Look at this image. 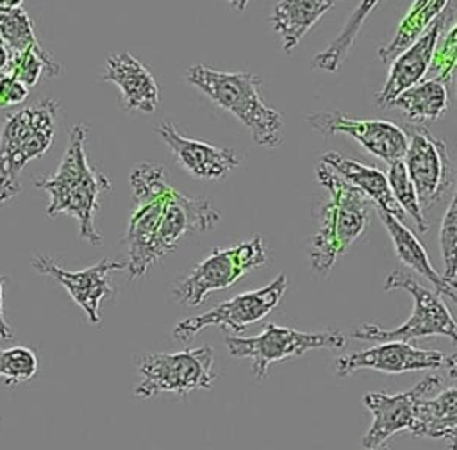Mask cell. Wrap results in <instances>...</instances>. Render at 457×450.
I'll return each instance as SVG.
<instances>
[{"label":"cell","mask_w":457,"mask_h":450,"mask_svg":"<svg viewBox=\"0 0 457 450\" xmlns=\"http://www.w3.org/2000/svg\"><path fill=\"white\" fill-rule=\"evenodd\" d=\"M378 2L380 0H361L359 2V5L353 9L350 18L346 20L343 29L339 30V34L334 38V41L325 50L318 52L312 57V61H311L312 70L327 71V73H336L339 70V66L346 59L348 52L352 50L364 21L371 14V11L378 5Z\"/></svg>","instance_id":"25"},{"label":"cell","mask_w":457,"mask_h":450,"mask_svg":"<svg viewBox=\"0 0 457 450\" xmlns=\"http://www.w3.org/2000/svg\"><path fill=\"white\" fill-rule=\"evenodd\" d=\"M439 246H441V257L445 264V271L441 277L445 282L455 288L457 279V195L450 198V204L446 207V212L441 220L439 229Z\"/></svg>","instance_id":"30"},{"label":"cell","mask_w":457,"mask_h":450,"mask_svg":"<svg viewBox=\"0 0 457 450\" xmlns=\"http://www.w3.org/2000/svg\"><path fill=\"white\" fill-rule=\"evenodd\" d=\"M346 336L341 330L328 329L320 332H302L291 327L268 323L264 330L250 338H227L225 346L228 355L248 359L252 375L257 380L266 379L273 362L300 357L316 348H343Z\"/></svg>","instance_id":"9"},{"label":"cell","mask_w":457,"mask_h":450,"mask_svg":"<svg viewBox=\"0 0 457 450\" xmlns=\"http://www.w3.org/2000/svg\"><path fill=\"white\" fill-rule=\"evenodd\" d=\"M87 125L77 123L70 129L66 152L55 170L48 177L34 179V186L46 191L50 204L48 216L68 214L79 223L80 239L91 245H102V234L96 230L95 220L100 211V196L111 189V179L87 161Z\"/></svg>","instance_id":"1"},{"label":"cell","mask_w":457,"mask_h":450,"mask_svg":"<svg viewBox=\"0 0 457 450\" xmlns=\"http://www.w3.org/2000/svg\"><path fill=\"white\" fill-rule=\"evenodd\" d=\"M130 186L136 207L129 218L123 238L129 254L125 270L132 279H139L162 259L157 248V234L162 207L171 186L164 177V168L154 162L136 164L130 171Z\"/></svg>","instance_id":"5"},{"label":"cell","mask_w":457,"mask_h":450,"mask_svg":"<svg viewBox=\"0 0 457 450\" xmlns=\"http://www.w3.org/2000/svg\"><path fill=\"white\" fill-rule=\"evenodd\" d=\"M371 450H389V448H387V446H384V445H382V446H377V448H371Z\"/></svg>","instance_id":"37"},{"label":"cell","mask_w":457,"mask_h":450,"mask_svg":"<svg viewBox=\"0 0 457 450\" xmlns=\"http://www.w3.org/2000/svg\"><path fill=\"white\" fill-rule=\"evenodd\" d=\"M336 373L339 377L352 375L359 370H375L384 373H405L420 370L446 368L450 377H455L457 359L455 355H445L439 350L418 348L407 341H382L368 350L341 355L334 361Z\"/></svg>","instance_id":"11"},{"label":"cell","mask_w":457,"mask_h":450,"mask_svg":"<svg viewBox=\"0 0 457 450\" xmlns=\"http://www.w3.org/2000/svg\"><path fill=\"white\" fill-rule=\"evenodd\" d=\"M102 80L120 89V102L127 111L154 112L159 105V84L148 68L132 54H111L105 61Z\"/></svg>","instance_id":"18"},{"label":"cell","mask_w":457,"mask_h":450,"mask_svg":"<svg viewBox=\"0 0 457 450\" xmlns=\"http://www.w3.org/2000/svg\"><path fill=\"white\" fill-rule=\"evenodd\" d=\"M409 432L416 438L443 439L448 450H455L457 389L450 386L434 398L421 396L414 405V420Z\"/></svg>","instance_id":"21"},{"label":"cell","mask_w":457,"mask_h":450,"mask_svg":"<svg viewBox=\"0 0 457 450\" xmlns=\"http://www.w3.org/2000/svg\"><path fill=\"white\" fill-rule=\"evenodd\" d=\"M21 4H23V0H0V12L21 7Z\"/></svg>","instance_id":"35"},{"label":"cell","mask_w":457,"mask_h":450,"mask_svg":"<svg viewBox=\"0 0 457 450\" xmlns=\"http://www.w3.org/2000/svg\"><path fill=\"white\" fill-rule=\"evenodd\" d=\"M320 162H323L325 166L334 170L337 175H341L345 180H348L352 186H355L368 200L375 204V207H380L389 214H393L395 218L403 220L405 214L391 195L386 173H382L373 166L343 157L339 152H334V150L325 152Z\"/></svg>","instance_id":"19"},{"label":"cell","mask_w":457,"mask_h":450,"mask_svg":"<svg viewBox=\"0 0 457 450\" xmlns=\"http://www.w3.org/2000/svg\"><path fill=\"white\" fill-rule=\"evenodd\" d=\"M402 162L414 186L418 204L425 212L439 202L450 186L452 161L446 154V143L432 136L425 127H416L407 136Z\"/></svg>","instance_id":"12"},{"label":"cell","mask_w":457,"mask_h":450,"mask_svg":"<svg viewBox=\"0 0 457 450\" xmlns=\"http://www.w3.org/2000/svg\"><path fill=\"white\" fill-rule=\"evenodd\" d=\"M237 12H243L245 9H246V5H248V2L250 0H227Z\"/></svg>","instance_id":"36"},{"label":"cell","mask_w":457,"mask_h":450,"mask_svg":"<svg viewBox=\"0 0 457 450\" xmlns=\"http://www.w3.org/2000/svg\"><path fill=\"white\" fill-rule=\"evenodd\" d=\"M453 21V9H445L407 48H403L389 64V75L384 88L377 93V104L380 107H389L395 96L411 86L418 84L428 71L432 52L437 38L443 34L445 27Z\"/></svg>","instance_id":"16"},{"label":"cell","mask_w":457,"mask_h":450,"mask_svg":"<svg viewBox=\"0 0 457 450\" xmlns=\"http://www.w3.org/2000/svg\"><path fill=\"white\" fill-rule=\"evenodd\" d=\"M386 179H387L391 195L396 200V204L400 205V209L403 211V214H409L414 220V225L418 227L420 232H427L428 230V220L425 218V212L421 211V207L418 204L414 186H412V182L407 175V170H405L402 159L389 162V170H387Z\"/></svg>","instance_id":"27"},{"label":"cell","mask_w":457,"mask_h":450,"mask_svg":"<svg viewBox=\"0 0 457 450\" xmlns=\"http://www.w3.org/2000/svg\"><path fill=\"white\" fill-rule=\"evenodd\" d=\"M266 261V246L259 234L228 248H212L211 254L175 286L173 296L179 304L195 307L202 304L209 293L230 288Z\"/></svg>","instance_id":"8"},{"label":"cell","mask_w":457,"mask_h":450,"mask_svg":"<svg viewBox=\"0 0 457 450\" xmlns=\"http://www.w3.org/2000/svg\"><path fill=\"white\" fill-rule=\"evenodd\" d=\"M337 0H278L273 7L271 27L286 54H291L311 27L336 5Z\"/></svg>","instance_id":"22"},{"label":"cell","mask_w":457,"mask_h":450,"mask_svg":"<svg viewBox=\"0 0 457 450\" xmlns=\"http://www.w3.org/2000/svg\"><path fill=\"white\" fill-rule=\"evenodd\" d=\"M448 0H414L407 14L398 23L395 36L378 48V59L389 64L403 48L420 38V34L446 9Z\"/></svg>","instance_id":"24"},{"label":"cell","mask_w":457,"mask_h":450,"mask_svg":"<svg viewBox=\"0 0 457 450\" xmlns=\"http://www.w3.org/2000/svg\"><path fill=\"white\" fill-rule=\"evenodd\" d=\"M316 179L328 196L318 212L320 227L311 239L309 259L312 271L325 277L364 232L368 225V198L323 162L316 168Z\"/></svg>","instance_id":"2"},{"label":"cell","mask_w":457,"mask_h":450,"mask_svg":"<svg viewBox=\"0 0 457 450\" xmlns=\"http://www.w3.org/2000/svg\"><path fill=\"white\" fill-rule=\"evenodd\" d=\"M137 398L148 400L159 393L186 396L195 389H211L214 373V352L209 345L186 348L175 354H145L137 359Z\"/></svg>","instance_id":"7"},{"label":"cell","mask_w":457,"mask_h":450,"mask_svg":"<svg viewBox=\"0 0 457 450\" xmlns=\"http://www.w3.org/2000/svg\"><path fill=\"white\" fill-rule=\"evenodd\" d=\"M155 132L170 146L179 164L196 179L218 180L239 166L234 148H221L186 138L171 121H162L155 127Z\"/></svg>","instance_id":"17"},{"label":"cell","mask_w":457,"mask_h":450,"mask_svg":"<svg viewBox=\"0 0 457 450\" xmlns=\"http://www.w3.org/2000/svg\"><path fill=\"white\" fill-rule=\"evenodd\" d=\"M29 95V88L21 82L14 80L12 77L2 73L0 75V107L7 109L12 105L21 104Z\"/></svg>","instance_id":"32"},{"label":"cell","mask_w":457,"mask_h":450,"mask_svg":"<svg viewBox=\"0 0 457 450\" xmlns=\"http://www.w3.org/2000/svg\"><path fill=\"white\" fill-rule=\"evenodd\" d=\"M5 75L27 88L36 86L43 77H57L62 73L61 64L39 43L21 52H9Z\"/></svg>","instance_id":"26"},{"label":"cell","mask_w":457,"mask_h":450,"mask_svg":"<svg viewBox=\"0 0 457 450\" xmlns=\"http://www.w3.org/2000/svg\"><path fill=\"white\" fill-rule=\"evenodd\" d=\"M59 102L45 98L11 114L0 130V204L20 193V173L52 145Z\"/></svg>","instance_id":"4"},{"label":"cell","mask_w":457,"mask_h":450,"mask_svg":"<svg viewBox=\"0 0 457 450\" xmlns=\"http://www.w3.org/2000/svg\"><path fill=\"white\" fill-rule=\"evenodd\" d=\"M0 38L9 52H21L39 43L34 23L23 7L0 12Z\"/></svg>","instance_id":"28"},{"label":"cell","mask_w":457,"mask_h":450,"mask_svg":"<svg viewBox=\"0 0 457 450\" xmlns=\"http://www.w3.org/2000/svg\"><path fill=\"white\" fill-rule=\"evenodd\" d=\"M4 282H5V279L0 277V339H11L12 329L7 323L5 314H4Z\"/></svg>","instance_id":"33"},{"label":"cell","mask_w":457,"mask_h":450,"mask_svg":"<svg viewBox=\"0 0 457 450\" xmlns=\"http://www.w3.org/2000/svg\"><path fill=\"white\" fill-rule=\"evenodd\" d=\"M286 288L287 277L286 273H278L268 286L261 289L239 293L200 316L180 320L173 329V338L179 343H189L198 332L209 327H220L237 334L250 323L261 321L266 314H270L278 305Z\"/></svg>","instance_id":"10"},{"label":"cell","mask_w":457,"mask_h":450,"mask_svg":"<svg viewBox=\"0 0 457 450\" xmlns=\"http://www.w3.org/2000/svg\"><path fill=\"white\" fill-rule=\"evenodd\" d=\"M7 61H9V50H7L5 43H4L2 38H0V75L4 73V70H5V66H7Z\"/></svg>","instance_id":"34"},{"label":"cell","mask_w":457,"mask_h":450,"mask_svg":"<svg viewBox=\"0 0 457 450\" xmlns=\"http://www.w3.org/2000/svg\"><path fill=\"white\" fill-rule=\"evenodd\" d=\"M186 80L218 107L234 114L250 130L253 143L266 148H277L284 143L282 116L262 100L259 93L262 79L259 75L193 64L186 71Z\"/></svg>","instance_id":"3"},{"label":"cell","mask_w":457,"mask_h":450,"mask_svg":"<svg viewBox=\"0 0 457 450\" xmlns=\"http://www.w3.org/2000/svg\"><path fill=\"white\" fill-rule=\"evenodd\" d=\"M384 289H403L412 296V312L411 316L396 329H384L378 323H362L352 332L355 339H373V341H407L445 336L453 345L457 343V323L448 311L446 304L439 298L436 291L423 288L411 275L395 270L384 280Z\"/></svg>","instance_id":"6"},{"label":"cell","mask_w":457,"mask_h":450,"mask_svg":"<svg viewBox=\"0 0 457 450\" xmlns=\"http://www.w3.org/2000/svg\"><path fill=\"white\" fill-rule=\"evenodd\" d=\"M307 123L312 130L332 136L345 134L355 139L371 155L393 162L400 161L407 148V134L393 121L386 120H357L339 111H323L307 114Z\"/></svg>","instance_id":"14"},{"label":"cell","mask_w":457,"mask_h":450,"mask_svg":"<svg viewBox=\"0 0 457 450\" xmlns=\"http://www.w3.org/2000/svg\"><path fill=\"white\" fill-rule=\"evenodd\" d=\"M455 55H457V23L452 21L448 25V30L443 32V38L439 36L432 52V59L428 64V70L432 71V79L441 80L443 84H448L455 71Z\"/></svg>","instance_id":"31"},{"label":"cell","mask_w":457,"mask_h":450,"mask_svg":"<svg viewBox=\"0 0 457 450\" xmlns=\"http://www.w3.org/2000/svg\"><path fill=\"white\" fill-rule=\"evenodd\" d=\"M443 384L441 375H427L414 388L403 393L387 395L370 391L362 396V404L373 414L368 432L362 436V448L371 450L382 446L386 439L400 430H409L414 420V405L421 396H427Z\"/></svg>","instance_id":"15"},{"label":"cell","mask_w":457,"mask_h":450,"mask_svg":"<svg viewBox=\"0 0 457 450\" xmlns=\"http://www.w3.org/2000/svg\"><path fill=\"white\" fill-rule=\"evenodd\" d=\"M389 105H395L412 123H425L437 120L448 109V89L437 79L420 80L409 89L393 98Z\"/></svg>","instance_id":"23"},{"label":"cell","mask_w":457,"mask_h":450,"mask_svg":"<svg viewBox=\"0 0 457 450\" xmlns=\"http://www.w3.org/2000/svg\"><path fill=\"white\" fill-rule=\"evenodd\" d=\"M39 368L37 355L29 346L0 348V379L9 386L30 380Z\"/></svg>","instance_id":"29"},{"label":"cell","mask_w":457,"mask_h":450,"mask_svg":"<svg viewBox=\"0 0 457 450\" xmlns=\"http://www.w3.org/2000/svg\"><path fill=\"white\" fill-rule=\"evenodd\" d=\"M377 214L382 221V225L387 229L393 246H395V254L396 257L409 268H412L414 271H418L421 277H425L428 282H432L436 293L439 296H448L450 300L457 302V291L453 286H450L448 282H445V279L441 277V273L436 271V268L432 266L427 250L423 248V245L418 241V238L412 234V230H409L402 220L395 218L393 214H389L387 211L377 207Z\"/></svg>","instance_id":"20"},{"label":"cell","mask_w":457,"mask_h":450,"mask_svg":"<svg viewBox=\"0 0 457 450\" xmlns=\"http://www.w3.org/2000/svg\"><path fill=\"white\" fill-rule=\"evenodd\" d=\"M30 264L39 275L52 277L55 282H59L68 291L71 300L82 309L91 325H100V305L114 293L109 282V273L127 268V264L121 261L100 259L93 266L71 271L59 266L48 255H34Z\"/></svg>","instance_id":"13"}]
</instances>
